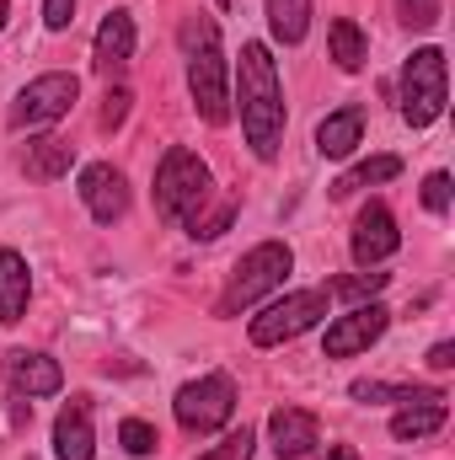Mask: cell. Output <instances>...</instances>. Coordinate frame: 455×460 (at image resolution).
I'll use <instances>...</instances> for the list:
<instances>
[{"label": "cell", "instance_id": "6da1fadb", "mask_svg": "<svg viewBox=\"0 0 455 460\" xmlns=\"http://www.w3.org/2000/svg\"><path fill=\"white\" fill-rule=\"evenodd\" d=\"M230 102L241 113V134H246V150L257 161H279V145H284V81H279V59L268 43H241V59H236V86H230Z\"/></svg>", "mask_w": 455, "mask_h": 460}, {"label": "cell", "instance_id": "7a4b0ae2", "mask_svg": "<svg viewBox=\"0 0 455 460\" xmlns=\"http://www.w3.org/2000/svg\"><path fill=\"white\" fill-rule=\"evenodd\" d=\"M183 59H188V97H193V113L204 118L210 128L230 123V65H226V49H220V27L215 16H188L183 32Z\"/></svg>", "mask_w": 455, "mask_h": 460}, {"label": "cell", "instance_id": "3957f363", "mask_svg": "<svg viewBox=\"0 0 455 460\" xmlns=\"http://www.w3.org/2000/svg\"><path fill=\"white\" fill-rule=\"evenodd\" d=\"M215 199V172L199 150L188 145H172L161 161H156V215L166 226H188L204 204Z\"/></svg>", "mask_w": 455, "mask_h": 460}, {"label": "cell", "instance_id": "277c9868", "mask_svg": "<svg viewBox=\"0 0 455 460\" xmlns=\"http://www.w3.org/2000/svg\"><path fill=\"white\" fill-rule=\"evenodd\" d=\"M290 268H295V252H290V241H257L236 268H230L226 289H220V300H215V316L230 322V316H241V311H252L263 295H273V289H284V279H290Z\"/></svg>", "mask_w": 455, "mask_h": 460}, {"label": "cell", "instance_id": "5b68a950", "mask_svg": "<svg viewBox=\"0 0 455 460\" xmlns=\"http://www.w3.org/2000/svg\"><path fill=\"white\" fill-rule=\"evenodd\" d=\"M451 102V65H445V49L424 43L407 54L402 65V123L407 128H429L434 118L445 113Z\"/></svg>", "mask_w": 455, "mask_h": 460}, {"label": "cell", "instance_id": "8992f818", "mask_svg": "<svg viewBox=\"0 0 455 460\" xmlns=\"http://www.w3.org/2000/svg\"><path fill=\"white\" fill-rule=\"evenodd\" d=\"M172 412H177V429L183 434H220L230 418H236V380H230L226 369H210V375L188 380L172 396Z\"/></svg>", "mask_w": 455, "mask_h": 460}, {"label": "cell", "instance_id": "52a82bcc", "mask_svg": "<svg viewBox=\"0 0 455 460\" xmlns=\"http://www.w3.org/2000/svg\"><path fill=\"white\" fill-rule=\"evenodd\" d=\"M327 289H290L284 300H273L263 316H252V327H246V338L257 348H284L295 343L300 332H311V327H322V316H327Z\"/></svg>", "mask_w": 455, "mask_h": 460}, {"label": "cell", "instance_id": "ba28073f", "mask_svg": "<svg viewBox=\"0 0 455 460\" xmlns=\"http://www.w3.org/2000/svg\"><path fill=\"white\" fill-rule=\"evenodd\" d=\"M76 97H81V81H76L70 70L32 75V81L16 92V102H11L5 123H11L16 134H22V128H49V123H59V118L76 108Z\"/></svg>", "mask_w": 455, "mask_h": 460}, {"label": "cell", "instance_id": "9c48e42d", "mask_svg": "<svg viewBox=\"0 0 455 460\" xmlns=\"http://www.w3.org/2000/svg\"><path fill=\"white\" fill-rule=\"evenodd\" d=\"M386 327H391V311L380 300H364V305H353V311H343V316L327 322L322 353L327 358H359V353H370V343L386 338Z\"/></svg>", "mask_w": 455, "mask_h": 460}, {"label": "cell", "instance_id": "30bf717a", "mask_svg": "<svg viewBox=\"0 0 455 460\" xmlns=\"http://www.w3.org/2000/svg\"><path fill=\"white\" fill-rule=\"evenodd\" d=\"M76 193H81V204H86V215H92L97 226H118V220L129 215V177L118 172L113 161H92V166H81Z\"/></svg>", "mask_w": 455, "mask_h": 460}, {"label": "cell", "instance_id": "8fae6325", "mask_svg": "<svg viewBox=\"0 0 455 460\" xmlns=\"http://www.w3.org/2000/svg\"><path fill=\"white\" fill-rule=\"evenodd\" d=\"M353 262L359 268H380L386 257H397V246H402V230H397V215L380 204V199H370L364 209H359V220H353Z\"/></svg>", "mask_w": 455, "mask_h": 460}, {"label": "cell", "instance_id": "7c38bea8", "mask_svg": "<svg viewBox=\"0 0 455 460\" xmlns=\"http://www.w3.org/2000/svg\"><path fill=\"white\" fill-rule=\"evenodd\" d=\"M134 43H139L134 16H129V11H108L103 27H97V38H92V70H97L103 81H118V75L129 70V59H134Z\"/></svg>", "mask_w": 455, "mask_h": 460}, {"label": "cell", "instance_id": "4fadbf2b", "mask_svg": "<svg viewBox=\"0 0 455 460\" xmlns=\"http://www.w3.org/2000/svg\"><path fill=\"white\" fill-rule=\"evenodd\" d=\"M5 380H11V391L16 396H59L65 391V369H59V358H49V353H27V348H11L5 353Z\"/></svg>", "mask_w": 455, "mask_h": 460}, {"label": "cell", "instance_id": "5bb4252c", "mask_svg": "<svg viewBox=\"0 0 455 460\" xmlns=\"http://www.w3.org/2000/svg\"><path fill=\"white\" fill-rule=\"evenodd\" d=\"M268 439H273V456L279 460H306L322 445V423H317V412H306V407H273Z\"/></svg>", "mask_w": 455, "mask_h": 460}, {"label": "cell", "instance_id": "9a60e30c", "mask_svg": "<svg viewBox=\"0 0 455 460\" xmlns=\"http://www.w3.org/2000/svg\"><path fill=\"white\" fill-rule=\"evenodd\" d=\"M54 456L59 460H92L97 456V423H92V396H70L54 418Z\"/></svg>", "mask_w": 455, "mask_h": 460}, {"label": "cell", "instance_id": "2e32d148", "mask_svg": "<svg viewBox=\"0 0 455 460\" xmlns=\"http://www.w3.org/2000/svg\"><path fill=\"white\" fill-rule=\"evenodd\" d=\"M359 145H364V108L359 102H348V108H338V113H327L317 123V155L322 161H348Z\"/></svg>", "mask_w": 455, "mask_h": 460}, {"label": "cell", "instance_id": "e0dca14e", "mask_svg": "<svg viewBox=\"0 0 455 460\" xmlns=\"http://www.w3.org/2000/svg\"><path fill=\"white\" fill-rule=\"evenodd\" d=\"M27 300H32V268L22 252L0 246V327H16L27 316Z\"/></svg>", "mask_w": 455, "mask_h": 460}, {"label": "cell", "instance_id": "ac0fdd59", "mask_svg": "<svg viewBox=\"0 0 455 460\" xmlns=\"http://www.w3.org/2000/svg\"><path fill=\"white\" fill-rule=\"evenodd\" d=\"M70 166H76V145L59 139V134H38L22 150V172L32 182H59V177H70Z\"/></svg>", "mask_w": 455, "mask_h": 460}, {"label": "cell", "instance_id": "d6986e66", "mask_svg": "<svg viewBox=\"0 0 455 460\" xmlns=\"http://www.w3.org/2000/svg\"><path fill=\"white\" fill-rule=\"evenodd\" d=\"M445 418H451L445 396H434V402H413V407H402V412L391 418V439H397V445H418V439L440 434Z\"/></svg>", "mask_w": 455, "mask_h": 460}, {"label": "cell", "instance_id": "ffe728a7", "mask_svg": "<svg viewBox=\"0 0 455 460\" xmlns=\"http://www.w3.org/2000/svg\"><path fill=\"white\" fill-rule=\"evenodd\" d=\"M327 59L338 65L343 75L364 70V59H370V38H364V27H359L353 16H338V22L327 27Z\"/></svg>", "mask_w": 455, "mask_h": 460}, {"label": "cell", "instance_id": "44dd1931", "mask_svg": "<svg viewBox=\"0 0 455 460\" xmlns=\"http://www.w3.org/2000/svg\"><path fill=\"white\" fill-rule=\"evenodd\" d=\"M263 5H268L273 43H284V49L306 43V32H311V0H263Z\"/></svg>", "mask_w": 455, "mask_h": 460}, {"label": "cell", "instance_id": "7402d4cb", "mask_svg": "<svg viewBox=\"0 0 455 460\" xmlns=\"http://www.w3.org/2000/svg\"><path fill=\"white\" fill-rule=\"evenodd\" d=\"M391 177H402V155H370V161L348 166L327 193H333V199H348V193H359V188H380V182H391Z\"/></svg>", "mask_w": 455, "mask_h": 460}, {"label": "cell", "instance_id": "603a6c76", "mask_svg": "<svg viewBox=\"0 0 455 460\" xmlns=\"http://www.w3.org/2000/svg\"><path fill=\"white\" fill-rule=\"evenodd\" d=\"M348 396L364 402V407H375V402H402V407H413V402H434V396H445V391H434V385H391V380H353Z\"/></svg>", "mask_w": 455, "mask_h": 460}, {"label": "cell", "instance_id": "cb8c5ba5", "mask_svg": "<svg viewBox=\"0 0 455 460\" xmlns=\"http://www.w3.org/2000/svg\"><path fill=\"white\" fill-rule=\"evenodd\" d=\"M230 220H236V199H210V204H204L183 230H188L193 241H215V235H226L230 230Z\"/></svg>", "mask_w": 455, "mask_h": 460}, {"label": "cell", "instance_id": "d4e9b609", "mask_svg": "<svg viewBox=\"0 0 455 460\" xmlns=\"http://www.w3.org/2000/svg\"><path fill=\"white\" fill-rule=\"evenodd\" d=\"M118 445H123L134 460H145V456H156L161 439H156V429H150L145 418H123V423H118Z\"/></svg>", "mask_w": 455, "mask_h": 460}, {"label": "cell", "instance_id": "484cf974", "mask_svg": "<svg viewBox=\"0 0 455 460\" xmlns=\"http://www.w3.org/2000/svg\"><path fill=\"white\" fill-rule=\"evenodd\" d=\"M386 279H391V273H375V268H370V273H353V279H333L327 295H343V300H359V305H364L370 295L386 289Z\"/></svg>", "mask_w": 455, "mask_h": 460}, {"label": "cell", "instance_id": "4316f807", "mask_svg": "<svg viewBox=\"0 0 455 460\" xmlns=\"http://www.w3.org/2000/svg\"><path fill=\"white\" fill-rule=\"evenodd\" d=\"M397 16L413 32H434L440 27V0H397Z\"/></svg>", "mask_w": 455, "mask_h": 460}, {"label": "cell", "instance_id": "83f0119b", "mask_svg": "<svg viewBox=\"0 0 455 460\" xmlns=\"http://www.w3.org/2000/svg\"><path fill=\"white\" fill-rule=\"evenodd\" d=\"M252 450H257V434L252 429H236V434H226L215 450H204L199 460H252Z\"/></svg>", "mask_w": 455, "mask_h": 460}, {"label": "cell", "instance_id": "f1b7e54d", "mask_svg": "<svg viewBox=\"0 0 455 460\" xmlns=\"http://www.w3.org/2000/svg\"><path fill=\"white\" fill-rule=\"evenodd\" d=\"M424 209L429 215H445L451 209V172H429L424 177Z\"/></svg>", "mask_w": 455, "mask_h": 460}, {"label": "cell", "instance_id": "f546056e", "mask_svg": "<svg viewBox=\"0 0 455 460\" xmlns=\"http://www.w3.org/2000/svg\"><path fill=\"white\" fill-rule=\"evenodd\" d=\"M129 102H134V97H129L123 86H108V97H103V118H97V123H103V128H118V123L129 118Z\"/></svg>", "mask_w": 455, "mask_h": 460}, {"label": "cell", "instance_id": "4dcf8cb0", "mask_svg": "<svg viewBox=\"0 0 455 460\" xmlns=\"http://www.w3.org/2000/svg\"><path fill=\"white\" fill-rule=\"evenodd\" d=\"M76 22V0H43V27L49 32H65Z\"/></svg>", "mask_w": 455, "mask_h": 460}, {"label": "cell", "instance_id": "1f68e13d", "mask_svg": "<svg viewBox=\"0 0 455 460\" xmlns=\"http://www.w3.org/2000/svg\"><path fill=\"white\" fill-rule=\"evenodd\" d=\"M455 364V343L451 338H440V343L429 348V369H451Z\"/></svg>", "mask_w": 455, "mask_h": 460}, {"label": "cell", "instance_id": "d6a6232c", "mask_svg": "<svg viewBox=\"0 0 455 460\" xmlns=\"http://www.w3.org/2000/svg\"><path fill=\"white\" fill-rule=\"evenodd\" d=\"M317 460H359V450H353V445H327Z\"/></svg>", "mask_w": 455, "mask_h": 460}, {"label": "cell", "instance_id": "836d02e7", "mask_svg": "<svg viewBox=\"0 0 455 460\" xmlns=\"http://www.w3.org/2000/svg\"><path fill=\"white\" fill-rule=\"evenodd\" d=\"M5 16H11V0H0V27H5Z\"/></svg>", "mask_w": 455, "mask_h": 460}, {"label": "cell", "instance_id": "e575fe53", "mask_svg": "<svg viewBox=\"0 0 455 460\" xmlns=\"http://www.w3.org/2000/svg\"><path fill=\"white\" fill-rule=\"evenodd\" d=\"M215 5H220V11H226V5H230V0H215Z\"/></svg>", "mask_w": 455, "mask_h": 460}, {"label": "cell", "instance_id": "d590c367", "mask_svg": "<svg viewBox=\"0 0 455 460\" xmlns=\"http://www.w3.org/2000/svg\"><path fill=\"white\" fill-rule=\"evenodd\" d=\"M27 460H32V456H27Z\"/></svg>", "mask_w": 455, "mask_h": 460}]
</instances>
